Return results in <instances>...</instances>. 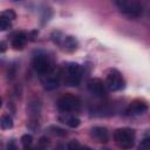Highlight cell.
Instances as JSON below:
<instances>
[{"label": "cell", "instance_id": "cell-1", "mask_svg": "<svg viewBox=\"0 0 150 150\" xmlns=\"http://www.w3.org/2000/svg\"><path fill=\"white\" fill-rule=\"evenodd\" d=\"M114 139L121 149H131L135 143V130L130 128L117 129L114 134Z\"/></svg>", "mask_w": 150, "mask_h": 150}, {"label": "cell", "instance_id": "cell-2", "mask_svg": "<svg viewBox=\"0 0 150 150\" xmlns=\"http://www.w3.org/2000/svg\"><path fill=\"white\" fill-rule=\"evenodd\" d=\"M62 76L64 77L63 81L67 86H70V87H76L79 86V83L81 82V79H82V68L79 63H68L67 67H66V73L63 74L61 71Z\"/></svg>", "mask_w": 150, "mask_h": 150}, {"label": "cell", "instance_id": "cell-3", "mask_svg": "<svg viewBox=\"0 0 150 150\" xmlns=\"http://www.w3.org/2000/svg\"><path fill=\"white\" fill-rule=\"evenodd\" d=\"M56 105H57L59 111H61L63 114H68V112H71V111L80 110L81 101H80L79 97H76L74 95H70V94H67V95L61 96L57 100Z\"/></svg>", "mask_w": 150, "mask_h": 150}, {"label": "cell", "instance_id": "cell-4", "mask_svg": "<svg viewBox=\"0 0 150 150\" xmlns=\"http://www.w3.org/2000/svg\"><path fill=\"white\" fill-rule=\"evenodd\" d=\"M115 5L122 12L123 14L130 16V18H138L143 13V7L137 1H129V0H117L115 1Z\"/></svg>", "mask_w": 150, "mask_h": 150}, {"label": "cell", "instance_id": "cell-5", "mask_svg": "<svg viewBox=\"0 0 150 150\" xmlns=\"http://www.w3.org/2000/svg\"><path fill=\"white\" fill-rule=\"evenodd\" d=\"M33 67L35 69L36 73H39L40 75H46L49 71H52L53 68V63L49 59V56H47L46 54H38L34 56L33 59Z\"/></svg>", "mask_w": 150, "mask_h": 150}, {"label": "cell", "instance_id": "cell-6", "mask_svg": "<svg viewBox=\"0 0 150 150\" xmlns=\"http://www.w3.org/2000/svg\"><path fill=\"white\" fill-rule=\"evenodd\" d=\"M105 88L110 91H117L124 88V80L117 70H111L105 80Z\"/></svg>", "mask_w": 150, "mask_h": 150}, {"label": "cell", "instance_id": "cell-7", "mask_svg": "<svg viewBox=\"0 0 150 150\" xmlns=\"http://www.w3.org/2000/svg\"><path fill=\"white\" fill-rule=\"evenodd\" d=\"M61 77H62L61 70H55V69H53L48 74L43 75L42 76V84H43L45 89H47V90L55 89L60 84Z\"/></svg>", "mask_w": 150, "mask_h": 150}, {"label": "cell", "instance_id": "cell-8", "mask_svg": "<svg viewBox=\"0 0 150 150\" xmlns=\"http://www.w3.org/2000/svg\"><path fill=\"white\" fill-rule=\"evenodd\" d=\"M88 90L96 97L103 98L107 96V88L102 80L100 79H90L88 81Z\"/></svg>", "mask_w": 150, "mask_h": 150}, {"label": "cell", "instance_id": "cell-9", "mask_svg": "<svg viewBox=\"0 0 150 150\" xmlns=\"http://www.w3.org/2000/svg\"><path fill=\"white\" fill-rule=\"evenodd\" d=\"M91 136L101 143H107L109 141V132L104 127H95L91 129Z\"/></svg>", "mask_w": 150, "mask_h": 150}, {"label": "cell", "instance_id": "cell-10", "mask_svg": "<svg viewBox=\"0 0 150 150\" xmlns=\"http://www.w3.org/2000/svg\"><path fill=\"white\" fill-rule=\"evenodd\" d=\"M148 109V105L145 102H142V101H135L132 102L129 108L127 109V114H131V115H139V114H143L144 111H146Z\"/></svg>", "mask_w": 150, "mask_h": 150}, {"label": "cell", "instance_id": "cell-11", "mask_svg": "<svg viewBox=\"0 0 150 150\" xmlns=\"http://www.w3.org/2000/svg\"><path fill=\"white\" fill-rule=\"evenodd\" d=\"M59 121L61 123L70 127V128H77L80 125V123H81V121H80L79 117H76L74 115H69V114H62V115H60L59 116Z\"/></svg>", "mask_w": 150, "mask_h": 150}, {"label": "cell", "instance_id": "cell-12", "mask_svg": "<svg viewBox=\"0 0 150 150\" xmlns=\"http://www.w3.org/2000/svg\"><path fill=\"white\" fill-rule=\"evenodd\" d=\"M27 42V35L25 33H16L12 39V46L15 49H21Z\"/></svg>", "mask_w": 150, "mask_h": 150}, {"label": "cell", "instance_id": "cell-13", "mask_svg": "<svg viewBox=\"0 0 150 150\" xmlns=\"http://www.w3.org/2000/svg\"><path fill=\"white\" fill-rule=\"evenodd\" d=\"M63 46L67 50H75L77 48V40L74 38V36H66L63 39Z\"/></svg>", "mask_w": 150, "mask_h": 150}, {"label": "cell", "instance_id": "cell-14", "mask_svg": "<svg viewBox=\"0 0 150 150\" xmlns=\"http://www.w3.org/2000/svg\"><path fill=\"white\" fill-rule=\"evenodd\" d=\"M0 125H1L2 129H11L13 127V120H12V117L8 116V115H5L1 118V121H0Z\"/></svg>", "mask_w": 150, "mask_h": 150}, {"label": "cell", "instance_id": "cell-15", "mask_svg": "<svg viewBox=\"0 0 150 150\" xmlns=\"http://www.w3.org/2000/svg\"><path fill=\"white\" fill-rule=\"evenodd\" d=\"M12 21L8 20L6 16H4L2 14H0V30H6L11 27Z\"/></svg>", "mask_w": 150, "mask_h": 150}, {"label": "cell", "instance_id": "cell-16", "mask_svg": "<svg viewBox=\"0 0 150 150\" xmlns=\"http://www.w3.org/2000/svg\"><path fill=\"white\" fill-rule=\"evenodd\" d=\"M49 130H50L54 135H56V136H61V137H63V136H66V135H67L66 130H63V129H62V128H60V127L52 125V127L49 128Z\"/></svg>", "mask_w": 150, "mask_h": 150}, {"label": "cell", "instance_id": "cell-17", "mask_svg": "<svg viewBox=\"0 0 150 150\" xmlns=\"http://www.w3.org/2000/svg\"><path fill=\"white\" fill-rule=\"evenodd\" d=\"M21 143H22V145L25 148L26 146H32V144H33V137H32V135H28V134L23 135L21 137Z\"/></svg>", "mask_w": 150, "mask_h": 150}, {"label": "cell", "instance_id": "cell-18", "mask_svg": "<svg viewBox=\"0 0 150 150\" xmlns=\"http://www.w3.org/2000/svg\"><path fill=\"white\" fill-rule=\"evenodd\" d=\"M50 142H49V138L47 137H41L40 141H39V149L40 150H46L48 146H49Z\"/></svg>", "mask_w": 150, "mask_h": 150}, {"label": "cell", "instance_id": "cell-19", "mask_svg": "<svg viewBox=\"0 0 150 150\" xmlns=\"http://www.w3.org/2000/svg\"><path fill=\"white\" fill-rule=\"evenodd\" d=\"M138 149H139V150H150V138H149L148 136L141 142Z\"/></svg>", "mask_w": 150, "mask_h": 150}, {"label": "cell", "instance_id": "cell-20", "mask_svg": "<svg viewBox=\"0 0 150 150\" xmlns=\"http://www.w3.org/2000/svg\"><path fill=\"white\" fill-rule=\"evenodd\" d=\"M4 16H6L8 20H11V21H13L14 19H15V13H14V11L13 9H6V11H4L2 13H1Z\"/></svg>", "mask_w": 150, "mask_h": 150}, {"label": "cell", "instance_id": "cell-21", "mask_svg": "<svg viewBox=\"0 0 150 150\" xmlns=\"http://www.w3.org/2000/svg\"><path fill=\"white\" fill-rule=\"evenodd\" d=\"M80 148V144H79V142L77 141H70L69 143H68V145H67V149L68 150H77Z\"/></svg>", "mask_w": 150, "mask_h": 150}, {"label": "cell", "instance_id": "cell-22", "mask_svg": "<svg viewBox=\"0 0 150 150\" xmlns=\"http://www.w3.org/2000/svg\"><path fill=\"white\" fill-rule=\"evenodd\" d=\"M7 150H19L16 143H15L13 139L8 142V144H7Z\"/></svg>", "mask_w": 150, "mask_h": 150}, {"label": "cell", "instance_id": "cell-23", "mask_svg": "<svg viewBox=\"0 0 150 150\" xmlns=\"http://www.w3.org/2000/svg\"><path fill=\"white\" fill-rule=\"evenodd\" d=\"M6 49H7V45H6V42H0V53L5 52Z\"/></svg>", "mask_w": 150, "mask_h": 150}, {"label": "cell", "instance_id": "cell-24", "mask_svg": "<svg viewBox=\"0 0 150 150\" xmlns=\"http://www.w3.org/2000/svg\"><path fill=\"white\" fill-rule=\"evenodd\" d=\"M77 150H93V149L89 148V146H80Z\"/></svg>", "mask_w": 150, "mask_h": 150}, {"label": "cell", "instance_id": "cell-25", "mask_svg": "<svg viewBox=\"0 0 150 150\" xmlns=\"http://www.w3.org/2000/svg\"><path fill=\"white\" fill-rule=\"evenodd\" d=\"M25 150H40L39 148H33V146H26Z\"/></svg>", "mask_w": 150, "mask_h": 150}, {"label": "cell", "instance_id": "cell-26", "mask_svg": "<svg viewBox=\"0 0 150 150\" xmlns=\"http://www.w3.org/2000/svg\"><path fill=\"white\" fill-rule=\"evenodd\" d=\"M55 150H63V146H62L61 144H59V146H57V149H55Z\"/></svg>", "mask_w": 150, "mask_h": 150}, {"label": "cell", "instance_id": "cell-27", "mask_svg": "<svg viewBox=\"0 0 150 150\" xmlns=\"http://www.w3.org/2000/svg\"><path fill=\"white\" fill-rule=\"evenodd\" d=\"M0 107H1V98H0Z\"/></svg>", "mask_w": 150, "mask_h": 150}]
</instances>
